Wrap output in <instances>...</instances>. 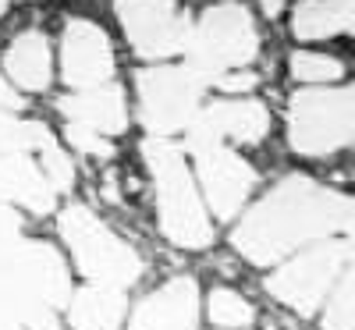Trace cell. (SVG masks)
<instances>
[{
  "mask_svg": "<svg viewBox=\"0 0 355 330\" xmlns=\"http://www.w3.org/2000/svg\"><path fill=\"white\" fill-rule=\"evenodd\" d=\"M352 217H355V206L345 192L323 189L313 177L295 174L284 177L270 196L259 199L242 217V224L231 234V245L249 263L270 266L302 245L348 234Z\"/></svg>",
  "mask_w": 355,
  "mask_h": 330,
  "instance_id": "6da1fadb",
  "label": "cell"
},
{
  "mask_svg": "<svg viewBox=\"0 0 355 330\" xmlns=\"http://www.w3.org/2000/svg\"><path fill=\"white\" fill-rule=\"evenodd\" d=\"M71 298V277L61 252L40 242L0 245V320L25 330H57V309Z\"/></svg>",
  "mask_w": 355,
  "mask_h": 330,
  "instance_id": "7a4b0ae2",
  "label": "cell"
},
{
  "mask_svg": "<svg viewBox=\"0 0 355 330\" xmlns=\"http://www.w3.org/2000/svg\"><path fill=\"white\" fill-rule=\"evenodd\" d=\"M142 157L157 182V206H160L164 234L182 249H206L214 242V227L196 192L192 174L185 167V153L164 139H150L142 146Z\"/></svg>",
  "mask_w": 355,
  "mask_h": 330,
  "instance_id": "3957f363",
  "label": "cell"
},
{
  "mask_svg": "<svg viewBox=\"0 0 355 330\" xmlns=\"http://www.w3.org/2000/svg\"><path fill=\"white\" fill-rule=\"evenodd\" d=\"M355 135V93L338 89H302L288 107V142L302 157H331Z\"/></svg>",
  "mask_w": 355,
  "mask_h": 330,
  "instance_id": "277c9868",
  "label": "cell"
},
{
  "mask_svg": "<svg viewBox=\"0 0 355 330\" xmlns=\"http://www.w3.org/2000/svg\"><path fill=\"white\" fill-rule=\"evenodd\" d=\"M185 50L189 68H196L210 82H217L227 71H242L259 50L252 15L242 4H217L202 11V18L189 28Z\"/></svg>",
  "mask_w": 355,
  "mask_h": 330,
  "instance_id": "5b68a950",
  "label": "cell"
},
{
  "mask_svg": "<svg viewBox=\"0 0 355 330\" xmlns=\"http://www.w3.org/2000/svg\"><path fill=\"white\" fill-rule=\"evenodd\" d=\"M61 238L75 256V266L93 284L128 288L142 277V259L135 256V249L107 231L85 206H68L61 214Z\"/></svg>",
  "mask_w": 355,
  "mask_h": 330,
  "instance_id": "8992f818",
  "label": "cell"
},
{
  "mask_svg": "<svg viewBox=\"0 0 355 330\" xmlns=\"http://www.w3.org/2000/svg\"><path fill=\"white\" fill-rule=\"evenodd\" d=\"M214 82L199 75L196 68H150L139 71L135 89H139V117L150 135H178L185 132L202 107V93Z\"/></svg>",
  "mask_w": 355,
  "mask_h": 330,
  "instance_id": "52a82bcc",
  "label": "cell"
},
{
  "mask_svg": "<svg viewBox=\"0 0 355 330\" xmlns=\"http://www.w3.org/2000/svg\"><path fill=\"white\" fill-rule=\"evenodd\" d=\"M348 263H352L348 234L323 238V245H316L306 256L274 270L270 281H266V291H270L277 302H284L288 309H295L299 316H309L313 309H320V302L338 284V277L348 270Z\"/></svg>",
  "mask_w": 355,
  "mask_h": 330,
  "instance_id": "ba28073f",
  "label": "cell"
},
{
  "mask_svg": "<svg viewBox=\"0 0 355 330\" xmlns=\"http://www.w3.org/2000/svg\"><path fill=\"white\" fill-rule=\"evenodd\" d=\"M117 21L125 25L132 50L146 61L182 53L192 28L174 0H117Z\"/></svg>",
  "mask_w": 355,
  "mask_h": 330,
  "instance_id": "9c48e42d",
  "label": "cell"
},
{
  "mask_svg": "<svg viewBox=\"0 0 355 330\" xmlns=\"http://www.w3.org/2000/svg\"><path fill=\"white\" fill-rule=\"evenodd\" d=\"M192 157H196V167H199L206 202L214 206V214L220 220H231L242 209V202L252 196L256 171L234 153V149H227L224 142L199 146V149H192Z\"/></svg>",
  "mask_w": 355,
  "mask_h": 330,
  "instance_id": "30bf717a",
  "label": "cell"
},
{
  "mask_svg": "<svg viewBox=\"0 0 355 330\" xmlns=\"http://www.w3.org/2000/svg\"><path fill=\"white\" fill-rule=\"evenodd\" d=\"M61 71L71 89H96L114 75V50L100 25L71 18L61 40Z\"/></svg>",
  "mask_w": 355,
  "mask_h": 330,
  "instance_id": "8fae6325",
  "label": "cell"
},
{
  "mask_svg": "<svg viewBox=\"0 0 355 330\" xmlns=\"http://www.w3.org/2000/svg\"><path fill=\"white\" fill-rule=\"evenodd\" d=\"M196 323H199V288L192 277H174L135 306L128 330H196Z\"/></svg>",
  "mask_w": 355,
  "mask_h": 330,
  "instance_id": "7c38bea8",
  "label": "cell"
},
{
  "mask_svg": "<svg viewBox=\"0 0 355 330\" xmlns=\"http://www.w3.org/2000/svg\"><path fill=\"white\" fill-rule=\"evenodd\" d=\"M68 117V125L93 128L100 135H117L128 125V110H125V93L117 85H96V89H82L75 96H64L57 103Z\"/></svg>",
  "mask_w": 355,
  "mask_h": 330,
  "instance_id": "4fadbf2b",
  "label": "cell"
},
{
  "mask_svg": "<svg viewBox=\"0 0 355 330\" xmlns=\"http://www.w3.org/2000/svg\"><path fill=\"white\" fill-rule=\"evenodd\" d=\"M196 121L202 128H210L220 142H259L270 128V114L259 100H220L210 107H199Z\"/></svg>",
  "mask_w": 355,
  "mask_h": 330,
  "instance_id": "5bb4252c",
  "label": "cell"
},
{
  "mask_svg": "<svg viewBox=\"0 0 355 330\" xmlns=\"http://www.w3.org/2000/svg\"><path fill=\"white\" fill-rule=\"evenodd\" d=\"M0 202H21L33 214H50L53 209V189L43 177L40 164L28 160V153L0 157Z\"/></svg>",
  "mask_w": 355,
  "mask_h": 330,
  "instance_id": "9a60e30c",
  "label": "cell"
},
{
  "mask_svg": "<svg viewBox=\"0 0 355 330\" xmlns=\"http://www.w3.org/2000/svg\"><path fill=\"white\" fill-rule=\"evenodd\" d=\"M125 295L121 288L89 284L68 298V320L75 330H117L125 320Z\"/></svg>",
  "mask_w": 355,
  "mask_h": 330,
  "instance_id": "2e32d148",
  "label": "cell"
},
{
  "mask_svg": "<svg viewBox=\"0 0 355 330\" xmlns=\"http://www.w3.org/2000/svg\"><path fill=\"white\" fill-rule=\"evenodd\" d=\"M355 0H302L291 18V33L299 40H331L352 33Z\"/></svg>",
  "mask_w": 355,
  "mask_h": 330,
  "instance_id": "e0dca14e",
  "label": "cell"
},
{
  "mask_svg": "<svg viewBox=\"0 0 355 330\" xmlns=\"http://www.w3.org/2000/svg\"><path fill=\"white\" fill-rule=\"evenodd\" d=\"M4 64H8V75L21 89H46L50 85V46H46V36L21 33L8 46Z\"/></svg>",
  "mask_w": 355,
  "mask_h": 330,
  "instance_id": "ac0fdd59",
  "label": "cell"
},
{
  "mask_svg": "<svg viewBox=\"0 0 355 330\" xmlns=\"http://www.w3.org/2000/svg\"><path fill=\"white\" fill-rule=\"evenodd\" d=\"M50 128L43 121H0V157L11 153H28V149H40L43 142H50Z\"/></svg>",
  "mask_w": 355,
  "mask_h": 330,
  "instance_id": "d6986e66",
  "label": "cell"
},
{
  "mask_svg": "<svg viewBox=\"0 0 355 330\" xmlns=\"http://www.w3.org/2000/svg\"><path fill=\"white\" fill-rule=\"evenodd\" d=\"M291 75L299 82H338V78H345V64L338 57L302 50V53L291 57Z\"/></svg>",
  "mask_w": 355,
  "mask_h": 330,
  "instance_id": "ffe728a7",
  "label": "cell"
},
{
  "mask_svg": "<svg viewBox=\"0 0 355 330\" xmlns=\"http://www.w3.org/2000/svg\"><path fill=\"white\" fill-rule=\"evenodd\" d=\"M210 320L220 327H249L252 323V306L239 291L231 288H217L210 295Z\"/></svg>",
  "mask_w": 355,
  "mask_h": 330,
  "instance_id": "44dd1931",
  "label": "cell"
},
{
  "mask_svg": "<svg viewBox=\"0 0 355 330\" xmlns=\"http://www.w3.org/2000/svg\"><path fill=\"white\" fill-rule=\"evenodd\" d=\"M40 153H43L40 171H43L46 182H50V189H53V192H68V189H75V167H71V160L64 157V149L57 146V139L43 142V146H40Z\"/></svg>",
  "mask_w": 355,
  "mask_h": 330,
  "instance_id": "7402d4cb",
  "label": "cell"
},
{
  "mask_svg": "<svg viewBox=\"0 0 355 330\" xmlns=\"http://www.w3.org/2000/svg\"><path fill=\"white\" fill-rule=\"evenodd\" d=\"M352 270H345V274L338 277V291L334 298L327 302V313H323V330H352Z\"/></svg>",
  "mask_w": 355,
  "mask_h": 330,
  "instance_id": "603a6c76",
  "label": "cell"
},
{
  "mask_svg": "<svg viewBox=\"0 0 355 330\" xmlns=\"http://www.w3.org/2000/svg\"><path fill=\"white\" fill-rule=\"evenodd\" d=\"M68 142L75 149H82V153H89V157H110L114 153V146L107 139H100V132L82 128V125H68Z\"/></svg>",
  "mask_w": 355,
  "mask_h": 330,
  "instance_id": "cb8c5ba5",
  "label": "cell"
},
{
  "mask_svg": "<svg viewBox=\"0 0 355 330\" xmlns=\"http://www.w3.org/2000/svg\"><path fill=\"white\" fill-rule=\"evenodd\" d=\"M259 82V75L256 71H227V75H220L217 78V85L220 89H227V93H249V89Z\"/></svg>",
  "mask_w": 355,
  "mask_h": 330,
  "instance_id": "d4e9b609",
  "label": "cell"
},
{
  "mask_svg": "<svg viewBox=\"0 0 355 330\" xmlns=\"http://www.w3.org/2000/svg\"><path fill=\"white\" fill-rule=\"evenodd\" d=\"M18 224H21V220L15 217V209L0 202V245L15 242V238H18Z\"/></svg>",
  "mask_w": 355,
  "mask_h": 330,
  "instance_id": "484cf974",
  "label": "cell"
},
{
  "mask_svg": "<svg viewBox=\"0 0 355 330\" xmlns=\"http://www.w3.org/2000/svg\"><path fill=\"white\" fill-rule=\"evenodd\" d=\"M21 107V96H18V89L0 75V110H18Z\"/></svg>",
  "mask_w": 355,
  "mask_h": 330,
  "instance_id": "4316f807",
  "label": "cell"
},
{
  "mask_svg": "<svg viewBox=\"0 0 355 330\" xmlns=\"http://www.w3.org/2000/svg\"><path fill=\"white\" fill-rule=\"evenodd\" d=\"M263 11L266 15H277L281 11V0H263Z\"/></svg>",
  "mask_w": 355,
  "mask_h": 330,
  "instance_id": "83f0119b",
  "label": "cell"
},
{
  "mask_svg": "<svg viewBox=\"0 0 355 330\" xmlns=\"http://www.w3.org/2000/svg\"><path fill=\"white\" fill-rule=\"evenodd\" d=\"M0 330H25V327H18L15 320H0Z\"/></svg>",
  "mask_w": 355,
  "mask_h": 330,
  "instance_id": "f1b7e54d",
  "label": "cell"
},
{
  "mask_svg": "<svg viewBox=\"0 0 355 330\" xmlns=\"http://www.w3.org/2000/svg\"><path fill=\"white\" fill-rule=\"evenodd\" d=\"M8 11V0H0V15H4Z\"/></svg>",
  "mask_w": 355,
  "mask_h": 330,
  "instance_id": "f546056e",
  "label": "cell"
},
{
  "mask_svg": "<svg viewBox=\"0 0 355 330\" xmlns=\"http://www.w3.org/2000/svg\"><path fill=\"white\" fill-rule=\"evenodd\" d=\"M0 121H4V110H0Z\"/></svg>",
  "mask_w": 355,
  "mask_h": 330,
  "instance_id": "4dcf8cb0",
  "label": "cell"
}]
</instances>
